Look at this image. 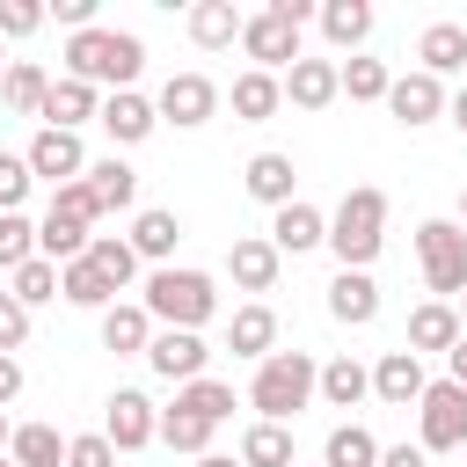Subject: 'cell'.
I'll return each mask as SVG.
<instances>
[{
  "label": "cell",
  "instance_id": "cell-1",
  "mask_svg": "<svg viewBox=\"0 0 467 467\" xmlns=\"http://www.w3.org/2000/svg\"><path fill=\"white\" fill-rule=\"evenodd\" d=\"M139 66H146V44L131 36V29H73L66 36V80H88V88H131L139 80Z\"/></svg>",
  "mask_w": 467,
  "mask_h": 467
},
{
  "label": "cell",
  "instance_id": "cell-2",
  "mask_svg": "<svg viewBox=\"0 0 467 467\" xmlns=\"http://www.w3.org/2000/svg\"><path fill=\"white\" fill-rule=\"evenodd\" d=\"M321 248H336L343 270H372V255L387 248V190L350 182L343 204L328 212V241H321Z\"/></svg>",
  "mask_w": 467,
  "mask_h": 467
},
{
  "label": "cell",
  "instance_id": "cell-3",
  "mask_svg": "<svg viewBox=\"0 0 467 467\" xmlns=\"http://www.w3.org/2000/svg\"><path fill=\"white\" fill-rule=\"evenodd\" d=\"M139 306H146L153 328H204V321L219 314V285H212V270H175V263H161V270L146 277Z\"/></svg>",
  "mask_w": 467,
  "mask_h": 467
},
{
  "label": "cell",
  "instance_id": "cell-4",
  "mask_svg": "<svg viewBox=\"0 0 467 467\" xmlns=\"http://www.w3.org/2000/svg\"><path fill=\"white\" fill-rule=\"evenodd\" d=\"M314 379H321V365H314L306 350H270V358L255 365V379H248L255 423H292V416L314 401Z\"/></svg>",
  "mask_w": 467,
  "mask_h": 467
},
{
  "label": "cell",
  "instance_id": "cell-5",
  "mask_svg": "<svg viewBox=\"0 0 467 467\" xmlns=\"http://www.w3.org/2000/svg\"><path fill=\"white\" fill-rule=\"evenodd\" d=\"M416 263H423V285H431L445 306L467 292V234H460L452 219H423V226H416Z\"/></svg>",
  "mask_w": 467,
  "mask_h": 467
},
{
  "label": "cell",
  "instance_id": "cell-6",
  "mask_svg": "<svg viewBox=\"0 0 467 467\" xmlns=\"http://www.w3.org/2000/svg\"><path fill=\"white\" fill-rule=\"evenodd\" d=\"M416 445L423 452H460L467 445V387H452V379L423 387V401H416Z\"/></svg>",
  "mask_w": 467,
  "mask_h": 467
},
{
  "label": "cell",
  "instance_id": "cell-7",
  "mask_svg": "<svg viewBox=\"0 0 467 467\" xmlns=\"http://www.w3.org/2000/svg\"><path fill=\"white\" fill-rule=\"evenodd\" d=\"M153 117H161V124H175V131H197V124H212V117H219V88H212L204 73H168V80H161V95H153Z\"/></svg>",
  "mask_w": 467,
  "mask_h": 467
},
{
  "label": "cell",
  "instance_id": "cell-8",
  "mask_svg": "<svg viewBox=\"0 0 467 467\" xmlns=\"http://www.w3.org/2000/svg\"><path fill=\"white\" fill-rule=\"evenodd\" d=\"M153 431H161V409H153V394H139V387H117V394H109V409H102V438H109L117 452H139V445H153Z\"/></svg>",
  "mask_w": 467,
  "mask_h": 467
},
{
  "label": "cell",
  "instance_id": "cell-9",
  "mask_svg": "<svg viewBox=\"0 0 467 467\" xmlns=\"http://www.w3.org/2000/svg\"><path fill=\"white\" fill-rule=\"evenodd\" d=\"M241 51L255 58V73H285L292 58H299V29L285 22V15H241Z\"/></svg>",
  "mask_w": 467,
  "mask_h": 467
},
{
  "label": "cell",
  "instance_id": "cell-10",
  "mask_svg": "<svg viewBox=\"0 0 467 467\" xmlns=\"http://www.w3.org/2000/svg\"><path fill=\"white\" fill-rule=\"evenodd\" d=\"M22 161H29V175H36V182H51V190L88 175V146H80V131H51V124L29 139V153H22Z\"/></svg>",
  "mask_w": 467,
  "mask_h": 467
},
{
  "label": "cell",
  "instance_id": "cell-11",
  "mask_svg": "<svg viewBox=\"0 0 467 467\" xmlns=\"http://www.w3.org/2000/svg\"><path fill=\"white\" fill-rule=\"evenodd\" d=\"M146 365H153L161 379L190 387V379H204L212 350H204V336H197V328H153V343H146Z\"/></svg>",
  "mask_w": 467,
  "mask_h": 467
},
{
  "label": "cell",
  "instance_id": "cell-12",
  "mask_svg": "<svg viewBox=\"0 0 467 467\" xmlns=\"http://www.w3.org/2000/svg\"><path fill=\"white\" fill-rule=\"evenodd\" d=\"M387 109H394V124L423 131V124H438V117H445V80H431L423 66H416V73H394V88H387Z\"/></svg>",
  "mask_w": 467,
  "mask_h": 467
},
{
  "label": "cell",
  "instance_id": "cell-13",
  "mask_svg": "<svg viewBox=\"0 0 467 467\" xmlns=\"http://www.w3.org/2000/svg\"><path fill=\"white\" fill-rule=\"evenodd\" d=\"M277 255H306V248H321L328 241V212H314L306 197H292V204H277L270 212V234H263Z\"/></svg>",
  "mask_w": 467,
  "mask_h": 467
},
{
  "label": "cell",
  "instance_id": "cell-14",
  "mask_svg": "<svg viewBox=\"0 0 467 467\" xmlns=\"http://www.w3.org/2000/svg\"><path fill=\"white\" fill-rule=\"evenodd\" d=\"M277 88H285L292 109H328V102L343 95V88H336V58H306V51L277 73Z\"/></svg>",
  "mask_w": 467,
  "mask_h": 467
},
{
  "label": "cell",
  "instance_id": "cell-15",
  "mask_svg": "<svg viewBox=\"0 0 467 467\" xmlns=\"http://www.w3.org/2000/svg\"><path fill=\"white\" fill-rule=\"evenodd\" d=\"M277 270H285V255H277L263 234H241V241L226 248V277H234L241 292H277Z\"/></svg>",
  "mask_w": 467,
  "mask_h": 467
},
{
  "label": "cell",
  "instance_id": "cell-16",
  "mask_svg": "<svg viewBox=\"0 0 467 467\" xmlns=\"http://www.w3.org/2000/svg\"><path fill=\"white\" fill-rule=\"evenodd\" d=\"M423 387H431V379H423V358H416V350H387V358L372 365V394H379L387 409H416Z\"/></svg>",
  "mask_w": 467,
  "mask_h": 467
},
{
  "label": "cell",
  "instance_id": "cell-17",
  "mask_svg": "<svg viewBox=\"0 0 467 467\" xmlns=\"http://www.w3.org/2000/svg\"><path fill=\"white\" fill-rule=\"evenodd\" d=\"M36 117H44V124H51V131H80V124H95V117H102V95H95V88H88V80H66V73H58V80H51V95H44V109H36Z\"/></svg>",
  "mask_w": 467,
  "mask_h": 467
},
{
  "label": "cell",
  "instance_id": "cell-18",
  "mask_svg": "<svg viewBox=\"0 0 467 467\" xmlns=\"http://www.w3.org/2000/svg\"><path fill=\"white\" fill-rule=\"evenodd\" d=\"M95 124H102L117 146H139V139H153L161 117H153V102H146L139 88H117V95H102V117H95Z\"/></svg>",
  "mask_w": 467,
  "mask_h": 467
},
{
  "label": "cell",
  "instance_id": "cell-19",
  "mask_svg": "<svg viewBox=\"0 0 467 467\" xmlns=\"http://www.w3.org/2000/svg\"><path fill=\"white\" fill-rule=\"evenodd\" d=\"M328 314H336L343 328L379 321V285H372V270H336V277H328Z\"/></svg>",
  "mask_w": 467,
  "mask_h": 467
},
{
  "label": "cell",
  "instance_id": "cell-20",
  "mask_svg": "<svg viewBox=\"0 0 467 467\" xmlns=\"http://www.w3.org/2000/svg\"><path fill=\"white\" fill-rule=\"evenodd\" d=\"M241 182H248V197L270 204V212L299 197V168H292V153H255V161L241 168Z\"/></svg>",
  "mask_w": 467,
  "mask_h": 467
},
{
  "label": "cell",
  "instance_id": "cell-21",
  "mask_svg": "<svg viewBox=\"0 0 467 467\" xmlns=\"http://www.w3.org/2000/svg\"><path fill=\"white\" fill-rule=\"evenodd\" d=\"M88 190H95V204H102V219L109 212H131L139 204V168L131 161H117V153H102V161H88V175H80Z\"/></svg>",
  "mask_w": 467,
  "mask_h": 467
},
{
  "label": "cell",
  "instance_id": "cell-22",
  "mask_svg": "<svg viewBox=\"0 0 467 467\" xmlns=\"http://www.w3.org/2000/svg\"><path fill=\"white\" fill-rule=\"evenodd\" d=\"M124 241H131V255H139V263H153V270H161V263L175 255V241H182V219H175L168 204H146V212L131 219V234H124Z\"/></svg>",
  "mask_w": 467,
  "mask_h": 467
},
{
  "label": "cell",
  "instance_id": "cell-23",
  "mask_svg": "<svg viewBox=\"0 0 467 467\" xmlns=\"http://www.w3.org/2000/svg\"><path fill=\"white\" fill-rule=\"evenodd\" d=\"M226 350H234V358H255V365H263V358L277 350V314H270L263 299L234 306V321H226Z\"/></svg>",
  "mask_w": 467,
  "mask_h": 467
},
{
  "label": "cell",
  "instance_id": "cell-24",
  "mask_svg": "<svg viewBox=\"0 0 467 467\" xmlns=\"http://www.w3.org/2000/svg\"><path fill=\"white\" fill-rule=\"evenodd\" d=\"M182 29H190L197 51H226V44H241V7L234 0H197L182 15Z\"/></svg>",
  "mask_w": 467,
  "mask_h": 467
},
{
  "label": "cell",
  "instance_id": "cell-25",
  "mask_svg": "<svg viewBox=\"0 0 467 467\" xmlns=\"http://www.w3.org/2000/svg\"><path fill=\"white\" fill-rule=\"evenodd\" d=\"M314 22H321V36H328L336 51H350V58H358V44L372 36V0H321V7H314Z\"/></svg>",
  "mask_w": 467,
  "mask_h": 467
},
{
  "label": "cell",
  "instance_id": "cell-26",
  "mask_svg": "<svg viewBox=\"0 0 467 467\" xmlns=\"http://www.w3.org/2000/svg\"><path fill=\"white\" fill-rule=\"evenodd\" d=\"M226 102H234V117L241 124H270L277 109H285V88H277V73H234V88H226Z\"/></svg>",
  "mask_w": 467,
  "mask_h": 467
},
{
  "label": "cell",
  "instance_id": "cell-27",
  "mask_svg": "<svg viewBox=\"0 0 467 467\" xmlns=\"http://www.w3.org/2000/svg\"><path fill=\"white\" fill-rule=\"evenodd\" d=\"M146 343H153V321H146L139 299L102 306V350H117V358H146Z\"/></svg>",
  "mask_w": 467,
  "mask_h": 467
},
{
  "label": "cell",
  "instance_id": "cell-28",
  "mask_svg": "<svg viewBox=\"0 0 467 467\" xmlns=\"http://www.w3.org/2000/svg\"><path fill=\"white\" fill-rule=\"evenodd\" d=\"M416 58H423V73H431V80L460 73V66H467V29H460V22H431V29L416 36Z\"/></svg>",
  "mask_w": 467,
  "mask_h": 467
},
{
  "label": "cell",
  "instance_id": "cell-29",
  "mask_svg": "<svg viewBox=\"0 0 467 467\" xmlns=\"http://www.w3.org/2000/svg\"><path fill=\"white\" fill-rule=\"evenodd\" d=\"M44 95H51V73H44L36 58H15V66L0 73V102H7V117H36Z\"/></svg>",
  "mask_w": 467,
  "mask_h": 467
},
{
  "label": "cell",
  "instance_id": "cell-30",
  "mask_svg": "<svg viewBox=\"0 0 467 467\" xmlns=\"http://www.w3.org/2000/svg\"><path fill=\"white\" fill-rule=\"evenodd\" d=\"M452 343H460V314H452L445 299H423V306L409 314V343H401V350L423 358V350H452Z\"/></svg>",
  "mask_w": 467,
  "mask_h": 467
},
{
  "label": "cell",
  "instance_id": "cell-31",
  "mask_svg": "<svg viewBox=\"0 0 467 467\" xmlns=\"http://www.w3.org/2000/svg\"><path fill=\"white\" fill-rule=\"evenodd\" d=\"M58 299H66V306L102 314V306H117V285H109V277H102V270L80 255V263H66V270H58Z\"/></svg>",
  "mask_w": 467,
  "mask_h": 467
},
{
  "label": "cell",
  "instance_id": "cell-32",
  "mask_svg": "<svg viewBox=\"0 0 467 467\" xmlns=\"http://www.w3.org/2000/svg\"><path fill=\"white\" fill-rule=\"evenodd\" d=\"M314 394H321L328 409H358V401L372 394V372H365L358 358H328V365H321V379H314Z\"/></svg>",
  "mask_w": 467,
  "mask_h": 467
},
{
  "label": "cell",
  "instance_id": "cell-33",
  "mask_svg": "<svg viewBox=\"0 0 467 467\" xmlns=\"http://www.w3.org/2000/svg\"><path fill=\"white\" fill-rule=\"evenodd\" d=\"M7 460L15 467H66V438L51 423H15L7 431Z\"/></svg>",
  "mask_w": 467,
  "mask_h": 467
},
{
  "label": "cell",
  "instance_id": "cell-34",
  "mask_svg": "<svg viewBox=\"0 0 467 467\" xmlns=\"http://www.w3.org/2000/svg\"><path fill=\"white\" fill-rule=\"evenodd\" d=\"M153 438H161V445H175V452H190V460H204V452H212V423H204V416H190L182 401H168V409H161V431H153Z\"/></svg>",
  "mask_w": 467,
  "mask_h": 467
},
{
  "label": "cell",
  "instance_id": "cell-35",
  "mask_svg": "<svg viewBox=\"0 0 467 467\" xmlns=\"http://www.w3.org/2000/svg\"><path fill=\"white\" fill-rule=\"evenodd\" d=\"M321 467H379V438L365 423H336L321 445Z\"/></svg>",
  "mask_w": 467,
  "mask_h": 467
},
{
  "label": "cell",
  "instance_id": "cell-36",
  "mask_svg": "<svg viewBox=\"0 0 467 467\" xmlns=\"http://www.w3.org/2000/svg\"><path fill=\"white\" fill-rule=\"evenodd\" d=\"M336 88H343L350 102H387L394 73H387V58H343V66H336Z\"/></svg>",
  "mask_w": 467,
  "mask_h": 467
},
{
  "label": "cell",
  "instance_id": "cell-37",
  "mask_svg": "<svg viewBox=\"0 0 467 467\" xmlns=\"http://www.w3.org/2000/svg\"><path fill=\"white\" fill-rule=\"evenodd\" d=\"M241 467H292V431L285 423H248L241 431Z\"/></svg>",
  "mask_w": 467,
  "mask_h": 467
},
{
  "label": "cell",
  "instance_id": "cell-38",
  "mask_svg": "<svg viewBox=\"0 0 467 467\" xmlns=\"http://www.w3.org/2000/svg\"><path fill=\"white\" fill-rule=\"evenodd\" d=\"M88 263H95L117 292L139 277V255H131V241H124V234H88Z\"/></svg>",
  "mask_w": 467,
  "mask_h": 467
},
{
  "label": "cell",
  "instance_id": "cell-39",
  "mask_svg": "<svg viewBox=\"0 0 467 467\" xmlns=\"http://www.w3.org/2000/svg\"><path fill=\"white\" fill-rule=\"evenodd\" d=\"M175 401H182L190 416H204L212 431L234 416V387H226V379H212V372H204V379H190V387H175Z\"/></svg>",
  "mask_w": 467,
  "mask_h": 467
},
{
  "label": "cell",
  "instance_id": "cell-40",
  "mask_svg": "<svg viewBox=\"0 0 467 467\" xmlns=\"http://www.w3.org/2000/svg\"><path fill=\"white\" fill-rule=\"evenodd\" d=\"M29 255H36V219H22V212H0V270L15 277Z\"/></svg>",
  "mask_w": 467,
  "mask_h": 467
},
{
  "label": "cell",
  "instance_id": "cell-41",
  "mask_svg": "<svg viewBox=\"0 0 467 467\" xmlns=\"http://www.w3.org/2000/svg\"><path fill=\"white\" fill-rule=\"evenodd\" d=\"M15 299H22V306H44V299H58V263L29 255V263L15 270Z\"/></svg>",
  "mask_w": 467,
  "mask_h": 467
},
{
  "label": "cell",
  "instance_id": "cell-42",
  "mask_svg": "<svg viewBox=\"0 0 467 467\" xmlns=\"http://www.w3.org/2000/svg\"><path fill=\"white\" fill-rule=\"evenodd\" d=\"M51 219L95 226V219H102V204H95V190H88V182H58V190H51Z\"/></svg>",
  "mask_w": 467,
  "mask_h": 467
},
{
  "label": "cell",
  "instance_id": "cell-43",
  "mask_svg": "<svg viewBox=\"0 0 467 467\" xmlns=\"http://www.w3.org/2000/svg\"><path fill=\"white\" fill-rule=\"evenodd\" d=\"M29 161L22 153H0V212H22V197H29Z\"/></svg>",
  "mask_w": 467,
  "mask_h": 467
},
{
  "label": "cell",
  "instance_id": "cell-44",
  "mask_svg": "<svg viewBox=\"0 0 467 467\" xmlns=\"http://www.w3.org/2000/svg\"><path fill=\"white\" fill-rule=\"evenodd\" d=\"M22 343H29V306L15 292H0V358H15Z\"/></svg>",
  "mask_w": 467,
  "mask_h": 467
},
{
  "label": "cell",
  "instance_id": "cell-45",
  "mask_svg": "<svg viewBox=\"0 0 467 467\" xmlns=\"http://www.w3.org/2000/svg\"><path fill=\"white\" fill-rule=\"evenodd\" d=\"M44 29V7L36 0H0V44L7 36H36Z\"/></svg>",
  "mask_w": 467,
  "mask_h": 467
},
{
  "label": "cell",
  "instance_id": "cell-46",
  "mask_svg": "<svg viewBox=\"0 0 467 467\" xmlns=\"http://www.w3.org/2000/svg\"><path fill=\"white\" fill-rule=\"evenodd\" d=\"M66 467H117V445H109L102 431H88V438H66Z\"/></svg>",
  "mask_w": 467,
  "mask_h": 467
},
{
  "label": "cell",
  "instance_id": "cell-47",
  "mask_svg": "<svg viewBox=\"0 0 467 467\" xmlns=\"http://www.w3.org/2000/svg\"><path fill=\"white\" fill-rule=\"evenodd\" d=\"M66 22V29H95V0H58V7H44V22Z\"/></svg>",
  "mask_w": 467,
  "mask_h": 467
},
{
  "label": "cell",
  "instance_id": "cell-48",
  "mask_svg": "<svg viewBox=\"0 0 467 467\" xmlns=\"http://www.w3.org/2000/svg\"><path fill=\"white\" fill-rule=\"evenodd\" d=\"M379 467H431L423 445H379Z\"/></svg>",
  "mask_w": 467,
  "mask_h": 467
},
{
  "label": "cell",
  "instance_id": "cell-49",
  "mask_svg": "<svg viewBox=\"0 0 467 467\" xmlns=\"http://www.w3.org/2000/svg\"><path fill=\"white\" fill-rule=\"evenodd\" d=\"M15 394H22V358H0V416H7Z\"/></svg>",
  "mask_w": 467,
  "mask_h": 467
},
{
  "label": "cell",
  "instance_id": "cell-50",
  "mask_svg": "<svg viewBox=\"0 0 467 467\" xmlns=\"http://www.w3.org/2000/svg\"><path fill=\"white\" fill-rule=\"evenodd\" d=\"M270 15H285L292 29H306V22H314V0H270Z\"/></svg>",
  "mask_w": 467,
  "mask_h": 467
},
{
  "label": "cell",
  "instance_id": "cell-51",
  "mask_svg": "<svg viewBox=\"0 0 467 467\" xmlns=\"http://www.w3.org/2000/svg\"><path fill=\"white\" fill-rule=\"evenodd\" d=\"M445 379H452V387H467V336L445 350Z\"/></svg>",
  "mask_w": 467,
  "mask_h": 467
},
{
  "label": "cell",
  "instance_id": "cell-52",
  "mask_svg": "<svg viewBox=\"0 0 467 467\" xmlns=\"http://www.w3.org/2000/svg\"><path fill=\"white\" fill-rule=\"evenodd\" d=\"M445 117H452V124H460V139H467V88H460V95H445Z\"/></svg>",
  "mask_w": 467,
  "mask_h": 467
},
{
  "label": "cell",
  "instance_id": "cell-53",
  "mask_svg": "<svg viewBox=\"0 0 467 467\" xmlns=\"http://www.w3.org/2000/svg\"><path fill=\"white\" fill-rule=\"evenodd\" d=\"M197 467H241V460H226V452H204V460H197Z\"/></svg>",
  "mask_w": 467,
  "mask_h": 467
},
{
  "label": "cell",
  "instance_id": "cell-54",
  "mask_svg": "<svg viewBox=\"0 0 467 467\" xmlns=\"http://www.w3.org/2000/svg\"><path fill=\"white\" fill-rule=\"evenodd\" d=\"M452 226H460V234H467V182H460V219H452Z\"/></svg>",
  "mask_w": 467,
  "mask_h": 467
},
{
  "label": "cell",
  "instance_id": "cell-55",
  "mask_svg": "<svg viewBox=\"0 0 467 467\" xmlns=\"http://www.w3.org/2000/svg\"><path fill=\"white\" fill-rule=\"evenodd\" d=\"M452 314H460V336H467V292H460V306H452Z\"/></svg>",
  "mask_w": 467,
  "mask_h": 467
},
{
  "label": "cell",
  "instance_id": "cell-56",
  "mask_svg": "<svg viewBox=\"0 0 467 467\" xmlns=\"http://www.w3.org/2000/svg\"><path fill=\"white\" fill-rule=\"evenodd\" d=\"M7 66H15V58H7V44H0V73H7Z\"/></svg>",
  "mask_w": 467,
  "mask_h": 467
},
{
  "label": "cell",
  "instance_id": "cell-57",
  "mask_svg": "<svg viewBox=\"0 0 467 467\" xmlns=\"http://www.w3.org/2000/svg\"><path fill=\"white\" fill-rule=\"evenodd\" d=\"M0 452H7V416H0Z\"/></svg>",
  "mask_w": 467,
  "mask_h": 467
},
{
  "label": "cell",
  "instance_id": "cell-58",
  "mask_svg": "<svg viewBox=\"0 0 467 467\" xmlns=\"http://www.w3.org/2000/svg\"><path fill=\"white\" fill-rule=\"evenodd\" d=\"M0 467H15V460H7V452H0Z\"/></svg>",
  "mask_w": 467,
  "mask_h": 467
}]
</instances>
